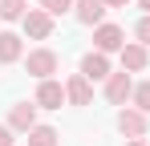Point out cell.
Returning a JSON list of instances; mask_svg holds the SVG:
<instances>
[{
    "label": "cell",
    "mask_w": 150,
    "mask_h": 146,
    "mask_svg": "<svg viewBox=\"0 0 150 146\" xmlns=\"http://www.w3.org/2000/svg\"><path fill=\"white\" fill-rule=\"evenodd\" d=\"M81 73H85L89 81H105V77H110V57H105V53H98V49H93V53H85Z\"/></svg>",
    "instance_id": "9c48e42d"
},
{
    "label": "cell",
    "mask_w": 150,
    "mask_h": 146,
    "mask_svg": "<svg viewBox=\"0 0 150 146\" xmlns=\"http://www.w3.org/2000/svg\"><path fill=\"white\" fill-rule=\"evenodd\" d=\"M138 4H142V8H146V16H150V0H138Z\"/></svg>",
    "instance_id": "44dd1931"
},
{
    "label": "cell",
    "mask_w": 150,
    "mask_h": 146,
    "mask_svg": "<svg viewBox=\"0 0 150 146\" xmlns=\"http://www.w3.org/2000/svg\"><path fill=\"white\" fill-rule=\"evenodd\" d=\"M37 106H41V110H61V106H65V85H61V81H41V85H37Z\"/></svg>",
    "instance_id": "277c9868"
},
{
    "label": "cell",
    "mask_w": 150,
    "mask_h": 146,
    "mask_svg": "<svg viewBox=\"0 0 150 146\" xmlns=\"http://www.w3.org/2000/svg\"><path fill=\"white\" fill-rule=\"evenodd\" d=\"M41 8H45L49 16H61V12H69V8H73V0H41Z\"/></svg>",
    "instance_id": "2e32d148"
},
{
    "label": "cell",
    "mask_w": 150,
    "mask_h": 146,
    "mask_svg": "<svg viewBox=\"0 0 150 146\" xmlns=\"http://www.w3.org/2000/svg\"><path fill=\"white\" fill-rule=\"evenodd\" d=\"M21 57V37L16 33H0V65H12Z\"/></svg>",
    "instance_id": "7c38bea8"
},
{
    "label": "cell",
    "mask_w": 150,
    "mask_h": 146,
    "mask_svg": "<svg viewBox=\"0 0 150 146\" xmlns=\"http://www.w3.org/2000/svg\"><path fill=\"white\" fill-rule=\"evenodd\" d=\"M8 126L28 134V130L37 126V101H21V106H12V114H8Z\"/></svg>",
    "instance_id": "30bf717a"
},
{
    "label": "cell",
    "mask_w": 150,
    "mask_h": 146,
    "mask_svg": "<svg viewBox=\"0 0 150 146\" xmlns=\"http://www.w3.org/2000/svg\"><path fill=\"white\" fill-rule=\"evenodd\" d=\"M28 146H61V134L53 126H33L28 130Z\"/></svg>",
    "instance_id": "4fadbf2b"
},
{
    "label": "cell",
    "mask_w": 150,
    "mask_h": 146,
    "mask_svg": "<svg viewBox=\"0 0 150 146\" xmlns=\"http://www.w3.org/2000/svg\"><path fill=\"white\" fill-rule=\"evenodd\" d=\"M93 45H98V53H114V49L126 45V33L118 24H98L93 28Z\"/></svg>",
    "instance_id": "8992f818"
},
{
    "label": "cell",
    "mask_w": 150,
    "mask_h": 146,
    "mask_svg": "<svg viewBox=\"0 0 150 146\" xmlns=\"http://www.w3.org/2000/svg\"><path fill=\"white\" fill-rule=\"evenodd\" d=\"M126 146H146V142H142V138H130V142H126Z\"/></svg>",
    "instance_id": "ffe728a7"
},
{
    "label": "cell",
    "mask_w": 150,
    "mask_h": 146,
    "mask_svg": "<svg viewBox=\"0 0 150 146\" xmlns=\"http://www.w3.org/2000/svg\"><path fill=\"white\" fill-rule=\"evenodd\" d=\"M73 8L81 24H101V16H105V0H73Z\"/></svg>",
    "instance_id": "8fae6325"
},
{
    "label": "cell",
    "mask_w": 150,
    "mask_h": 146,
    "mask_svg": "<svg viewBox=\"0 0 150 146\" xmlns=\"http://www.w3.org/2000/svg\"><path fill=\"white\" fill-rule=\"evenodd\" d=\"M134 110H142V114H150V81H142V85H134Z\"/></svg>",
    "instance_id": "9a60e30c"
},
{
    "label": "cell",
    "mask_w": 150,
    "mask_h": 146,
    "mask_svg": "<svg viewBox=\"0 0 150 146\" xmlns=\"http://www.w3.org/2000/svg\"><path fill=\"white\" fill-rule=\"evenodd\" d=\"M146 61H150V53L142 41H130V45H122V69L126 73H138V69H146Z\"/></svg>",
    "instance_id": "52a82bcc"
},
{
    "label": "cell",
    "mask_w": 150,
    "mask_h": 146,
    "mask_svg": "<svg viewBox=\"0 0 150 146\" xmlns=\"http://www.w3.org/2000/svg\"><path fill=\"white\" fill-rule=\"evenodd\" d=\"M0 146H12V126H0Z\"/></svg>",
    "instance_id": "ac0fdd59"
},
{
    "label": "cell",
    "mask_w": 150,
    "mask_h": 146,
    "mask_svg": "<svg viewBox=\"0 0 150 146\" xmlns=\"http://www.w3.org/2000/svg\"><path fill=\"white\" fill-rule=\"evenodd\" d=\"M118 130H122L126 138H142L146 134V114L142 110H122L118 114Z\"/></svg>",
    "instance_id": "ba28073f"
},
{
    "label": "cell",
    "mask_w": 150,
    "mask_h": 146,
    "mask_svg": "<svg viewBox=\"0 0 150 146\" xmlns=\"http://www.w3.org/2000/svg\"><path fill=\"white\" fill-rule=\"evenodd\" d=\"M65 101H69V106H89V101H93V89H89V77H85V73H73V77L65 81Z\"/></svg>",
    "instance_id": "3957f363"
},
{
    "label": "cell",
    "mask_w": 150,
    "mask_h": 146,
    "mask_svg": "<svg viewBox=\"0 0 150 146\" xmlns=\"http://www.w3.org/2000/svg\"><path fill=\"white\" fill-rule=\"evenodd\" d=\"M25 69L33 73L37 81H49L53 73H57V53H53V49H33L25 57Z\"/></svg>",
    "instance_id": "6da1fadb"
},
{
    "label": "cell",
    "mask_w": 150,
    "mask_h": 146,
    "mask_svg": "<svg viewBox=\"0 0 150 146\" xmlns=\"http://www.w3.org/2000/svg\"><path fill=\"white\" fill-rule=\"evenodd\" d=\"M25 33L33 37V41H45L53 33V16L45 12V8H28L25 12Z\"/></svg>",
    "instance_id": "5b68a950"
},
{
    "label": "cell",
    "mask_w": 150,
    "mask_h": 146,
    "mask_svg": "<svg viewBox=\"0 0 150 146\" xmlns=\"http://www.w3.org/2000/svg\"><path fill=\"white\" fill-rule=\"evenodd\" d=\"M25 0H0V16L4 21H25Z\"/></svg>",
    "instance_id": "5bb4252c"
},
{
    "label": "cell",
    "mask_w": 150,
    "mask_h": 146,
    "mask_svg": "<svg viewBox=\"0 0 150 146\" xmlns=\"http://www.w3.org/2000/svg\"><path fill=\"white\" fill-rule=\"evenodd\" d=\"M130 94H134V81H130V73H126V69L105 77V101H110V106H122Z\"/></svg>",
    "instance_id": "7a4b0ae2"
},
{
    "label": "cell",
    "mask_w": 150,
    "mask_h": 146,
    "mask_svg": "<svg viewBox=\"0 0 150 146\" xmlns=\"http://www.w3.org/2000/svg\"><path fill=\"white\" fill-rule=\"evenodd\" d=\"M130 0H105V8H126Z\"/></svg>",
    "instance_id": "d6986e66"
},
{
    "label": "cell",
    "mask_w": 150,
    "mask_h": 146,
    "mask_svg": "<svg viewBox=\"0 0 150 146\" xmlns=\"http://www.w3.org/2000/svg\"><path fill=\"white\" fill-rule=\"evenodd\" d=\"M134 33H138V41H142V45H150V16H142V21H138V28H134Z\"/></svg>",
    "instance_id": "e0dca14e"
}]
</instances>
